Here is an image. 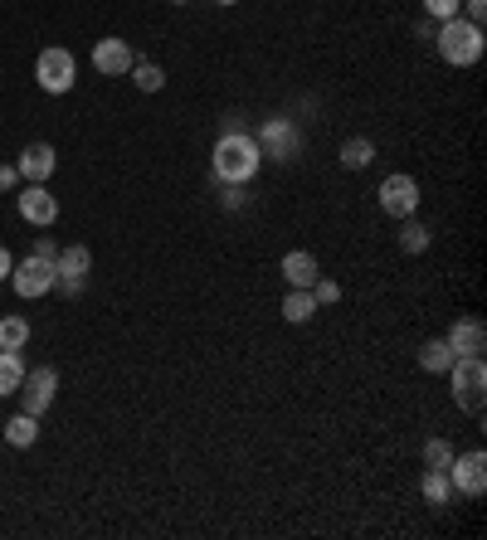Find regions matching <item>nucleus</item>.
<instances>
[{"instance_id":"f257e3e1","label":"nucleus","mask_w":487,"mask_h":540,"mask_svg":"<svg viewBox=\"0 0 487 540\" xmlns=\"http://www.w3.org/2000/svg\"><path fill=\"white\" fill-rule=\"evenodd\" d=\"M210 166H215V180H220V185H249V180L259 176L263 151L249 132H220Z\"/></svg>"},{"instance_id":"f03ea898","label":"nucleus","mask_w":487,"mask_h":540,"mask_svg":"<svg viewBox=\"0 0 487 540\" xmlns=\"http://www.w3.org/2000/svg\"><path fill=\"white\" fill-rule=\"evenodd\" d=\"M434 49H439V59L453 64V69H473V64L483 59V25H473V20H463V15L439 20Z\"/></svg>"},{"instance_id":"7ed1b4c3","label":"nucleus","mask_w":487,"mask_h":540,"mask_svg":"<svg viewBox=\"0 0 487 540\" xmlns=\"http://www.w3.org/2000/svg\"><path fill=\"white\" fill-rule=\"evenodd\" d=\"M449 380H453V404L478 414L483 409V395H487V365L483 356H453L449 365Z\"/></svg>"},{"instance_id":"20e7f679","label":"nucleus","mask_w":487,"mask_h":540,"mask_svg":"<svg viewBox=\"0 0 487 540\" xmlns=\"http://www.w3.org/2000/svg\"><path fill=\"white\" fill-rule=\"evenodd\" d=\"M35 78H39V88H44V93H54V98H59V93H69V88H74V78H78L74 54H69V49H59V44L39 49Z\"/></svg>"},{"instance_id":"39448f33","label":"nucleus","mask_w":487,"mask_h":540,"mask_svg":"<svg viewBox=\"0 0 487 540\" xmlns=\"http://www.w3.org/2000/svg\"><path fill=\"white\" fill-rule=\"evenodd\" d=\"M59 283V273H54V258H39V253H30V258H20L15 268H10V288L20 292L25 302L30 297H44V292Z\"/></svg>"},{"instance_id":"423d86ee","label":"nucleus","mask_w":487,"mask_h":540,"mask_svg":"<svg viewBox=\"0 0 487 540\" xmlns=\"http://www.w3.org/2000/svg\"><path fill=\"white\" fill-rule=\"evenodd\" d=\"M449 482H453L458 497H483L487 492V453L483 448H473V453H453Z\"/></svg>"},{"instance_id":"0eeeda50","label":"nucleus","mask_w":487,"mask_h":540,"mask_svg":"<svg viewBox=\"0 0 487 540\" xmlns=\"http://www.w3.org/2000/svg\"><path fill=\"white\" fill-rule=\"evenodd\" d=\"M254 142H259V151L263 156H273V161H293V156L302 151V132L288 122V117H268Z\"/></svg>"},{"instance_id":"6e6552de","label":"nucleus","mask_w":487,"mask_h":540,"mask_svg":"<svg viewBox=\"0 0 487 540\" xmlns=\"http://www.w3.org/2000/svg\"><path fill=\"white\" fill-rule=\"evenodd\" d=\"M380 210L395 219H410L419 210V180L405 176V171H395V176L380 180Z\"/></svg>"},{"instance_id":"1a4fd4ad","label":"nucleus","mask_w":487,"mask_h":540,"mask_svg":"<svg viewBox=\"0 0 487 540\" xmlns=\"http://www.w3.org/2000/svg\"><path fill=\"white\" fill-rule=\"evenodd\" d=\"M54 390H59V370L54 365H39V370H25V380H20V404H25V414H44L49 404H54Z\"/></svg>"},{"instance_id":"9d476101","label":"nucleus","mask_w":487,"mask_h":540,"mask_svg":"<svg viewBox=\"0 0 487 540\" xmlns=\"http://www.w3.org/2000/svg\"><path fill=\"white\" fill-rule=\"evenodd\" d=\"M88 268H93V253L83 249V244H69V249H59V258H54V273H59V283H54V288L83 292V278H88Z\"/></svg>"},{"instance_id":"9b49d317","label":"nucleus","mask_w":487,"mask_h":540,"mask_svg":"<svg viewBox=\"0 0 487 540\" xmlns=\"http://www.w3.org/2000/svg\"><path fill=\"white\" fill-rule=\"evenodd\" d=\"M15 210H20L25 224H39V229H44V224H54V219H59V200H54L44 185H25V190L15 195Z\"/></svg>"},{"instance_id":"f8f14e48","label":"nucleus","mask_w":487,"mask_h":540,"mask_svg":"<svg viewBox=\"0 0 487 540\" xmlns=\"http://www.w3.org/2000/svg\"><path fill=\"white\" fill-rule=\"evenodd\" d=\"M444 341L453 346V356H483L487 351V326L478 322V317H458Z\"/></svg>"},{"instance_id":"ddd939ff","label":"nucleus","mask_w":487,"mask_h":540,"mask_svg":"<svg viewBox=\"0 0 487 540\" xmlns=\"http://www.w3.org/2000/svg\"><path fill=\"white\" fill-rule=\"evenodd\" d=\"M132 64H137V59H132V49H127V39H98V44H93V69L98 73H108V78H117V73H132Z\"/></svg>"},{"instance_id":"4468645a","label":"nucleus","mask_w":487,"mask_h":540,"mask_svg":"<svg viewBox=\"0 0 487 540\" xmlns=\"http://www.w3.org/2000/svg\"><path fill=\"white\" fill-rule=\"evenodd\" d=\"M54 166H59V161H54V146L49 142H30L20 151V161H15V171L30 180V185H44V180L54 176Z\"/></svg>"},{"instance_id":"2eb2a0df","label":"nucleus","mask_w":487,"mask_h":540,"mask_svg":"<svg viewBox=\"0 0 487 540\" xmlns=\"http://www.w3.org/2000/svg\"><path fill=\"white\" fill-rule=\"evenodd\" d=\"M317 258L307 249H293V253H283V278H288V288H312L317 283Z\"/></svg>"},{"instance_id":"dca6fc26","label":"nucleus","mask_w":487,"mask_h":540,"mask_svg":"<svg viewBox=\"0 0 487 540\" xmlns=\"http://www.w3.org/2000/svg\"><path fill=\"white\" fill-rule=\"evenodd\" d=\"M453 365V346L444 336H434V341H424L419 346V370H429V375H449Z\"/></svg>"},{"instance_id":"f3484780","label":"nucleus","mask_w":487,"mask_h":540,"mask_svg":"<svg viewBox=\"0 0 487 540\" xmlns=\"http://www.w3.org/2000/svg\"><path fill=\"white\" fill-rule=\"evenodd\" d=\"M35 438H39V419L25 414V409L5 424V443H10V448H35Z\"/></svg>"},{"instance_id":"a211bd4d","label":"nucleus","mask_w":487,"mask_h":540,"mask_svg":"<svg viewBox=\"0 0 487 540\" xmlns=\"http://www.w3.org/2000/svg\"><path fill=\"white\" fill-rule=\"evenodd\" d=\"M424 502L429 506H449L453 502V482H449V468H429L424 472Z\"/></svg>"},{"instance_id":"6ab92c4d","label":"nucleus","mask_w":487,"mask_h":540,"mask_svg":"<svg viewBox=\"0 0 487 540\" xmlns=\"http://www.w3.org/2000/svg\"><path fill=\"white\" fill-rule=\"evenodd\" d=\"M283 317H288V322H312V317H317V297H312V288L288 292V297H283Z\"/></svg>"},{"instance_id":"aec40b11","label":"nucleus","mask_w":487,"mask_h":540,"mask_svg":"<svg viewBox=\"0 0 487 540\" xmlns=\"http://www.w3.org/2000/svg\"><path fill=\"white\" fill-rule=\"evenodd\" d=\"M371 161H375V142H371V137H351V142L341 146V166H346V171H366Z\"/></svg>"},{"instance_id":"412c9836","label":"nucleus","mask_w":487,"mask_h":540,"mask_svg":"<svg viewBox=\"0 0 487 540\" xmlns=\"http://www.w3.org/2000/svg\"><path fill=\"white\" fill-rule=\"evenodd\" d=\"M20 380H25V360H20V351H0V399L15 395Z\"/></svg>"},{"instance_id":"4be33fe9","label":"nucleus","mask_w":487,"mask_h":540,"mask_svg":"<svg viewBox=\"0 0 487 540\" xmlns=\"http://www.w3.org/2000/svg\"><path fill=\"white\" fill-rule=\"evenodd\" d=\"M30 346V322L25 317H0V351H25Z\"/></svg>"},{"instance_id":"5701e85b","label":"nucleus","mask_w":487,"mask_h":540,"mask_svg":"<svg viewBox=\"0 0 487 540\" xmlns=\"http://www.w3.org/2000/svg\"><path fill=\"white\" fill-rule=\"evenodd\" d=\"M132 83H137L142 93H161V88H166V69H161V64H147V59H137V64H132Z\"/></svg>"},{"instance_id":"b1692460","label":"nucleus","mask_w":487,"mask_h":540,"mask_svg":"<svg viewBox=\"0 0 487 540\" xmlns=\"http://www.w3.org/2000/svg\"><path fill=\"white\" fill-rule=\"evenodd\" d=\"M453 463V443L449 438H429L424 443V468H449Z\"/></svg>"},{"instance_id":"393cba45","label":"nucleus","mask_w":487,"mask_h":540,"mask_svg":"<svg viewBox=\"0 0 487 540\" xmlns=\"http://www.w3.org/2000/svg\"><path fill=\"white\" fill-rule=\"evenodd\" d=\"M400 249H405V253H424V249H429V229H424V224H405V229H400Z\"/></svg>"},{"instance_id":"a878e982","label":"nucleus","mask_w":487,"mask_h":540,"mask_svg":"<svg viewBox=\"0 0 487 540\" xmlns=\"http://www.w3.org/2000/svg\"><path fill=\"white\" fill-rule=\"evenodd\" d=\"M312 297H317V307H332V302H341V283H332V278H322V273H317Z\"/></svg>"},{"instance_id":"bb28decb","label":"nucleus","mask_w":487,"mask_h":540,"mask_svg":"<svg viewBox=\"0 0 487 540\" xmlns=\"http://www.w3.org/2000/svg\"><path fill=\"white\" fill-rule=\"evenodd\" d=\"M458 5H463V0H424V10H429L434 20H453V15H458Z\"/></svg>"},{"instance_id":"cd10ccee","label":"nucleus","mask_w":487,"mask_h":540,"mask_svg":"<svg viewBox=\"0 0 487 540\" xmlns=\"http://www.w3.org/2000/svg\"><path fill=\"white\" fill-rule=\"evenodd\" d=\"M220 200H225V210H244V205H249V190H244V185H225Z\"/></svg>"},{"instance_id":"c85d7f7f","label":"nucleus","mask_w":487,"mask_h":540,"mask_svg":"<svg viewBox=\"0 0 487 540\" xmlns=\"http://www.w3.org/2000/svg\"><path fill=\"white\" fill-rule=\"evenodd\" d=\"M458 15H463V20H473V25H483L487 0H463V5H458Z\"/></svg>"},{"instance_id":"c756f323","label":"nucleus","mask_w":487,"mask_h":540,"mask_svg":"<svg viewBox=\"0 0 487 540\" xmlns=\"http://www.w3.org/2000/svg\"><path fill=\"white\" fill-rule=\"evenodd\" d=\"M15 180H20L15 166H0V190H15Z\"/></svg>"},{"instance_id":"7c9ffc66","label":"nucleus","mask_w":487,"mask_h":540,"mask_svg":"<svg viewBox=\"0 0 487 540\" xmlns=\"http://www.w3.org/2000/svg\"><path fill=\"white\" fill-rule=\"evenodd\" d=\"M35 253H39V258H59V249H54V239H39Z\"/></svg>"},{"instance_id":"2f4dec72","label":"nucleus","mask_w":487,"mask_h":540,"mask_svg":"<svg viewBox=\"0 0 487 540\" xmlns=\"http://www.w3.org/2000/svg\"><path fill=\"white\" fill-rule=\"evenodd\" d=\"M10 268H15V258H10V253L0 249V283H5V278H10Z\"/></svg>"},{"instance_id":"473e14b6","label":"nucleus","mask_w":487,"mask_h":540,"mask_svg":"<svg viewBox=\"0 0 487 540\" xmlns=\"http://www.w3.org/2000/svg\"><path fill=\"white\" fill-rule=\"evenodd\" d=\"M171 5H186V0H171Z\"/></svg>"},{"instance_id":"72a5a7b5","label":"nucleus","mask_w":487,"mask_h":540,"mask_svg":"<svg viewBox=\"0 0 487 540\" xmlns=\"http://www.w3.org/2000/svg\"><path fill=\"white\" fill-rule=\"evenodd\" d=\"M220 5H234V0H220Z\"/></svg>"}]
</instances>
